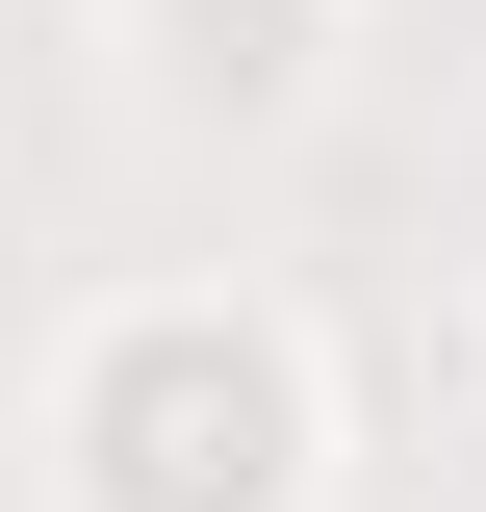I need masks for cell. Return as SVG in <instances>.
Here are the masks:
<instances>
[{
	"instance_id": "cell-1",
	"label": "cell",
	"mask_w": 486,
	"mask_h": 512,
	"mask_svg": "<svg viewBox=\"0 0 486 512\" xmlns=\"http://www.w3.org/2000/svg\"><path fill=\"white\" fill-rule=\"evenodd\" d=\"M103 461H128V512H256L282 384H256V359H205V333H154V359L103 384Z\"/></svg>"
}]
</instances>
